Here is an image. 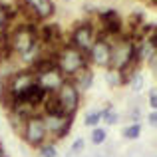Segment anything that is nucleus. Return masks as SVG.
I'll return each instance as SVG.
<instances>
[{
	"label": "nucleus",
	"instance_id": "f257e3e1",
	"mask_svg": "<svg viewBox=\"0 0 157 157\" xmlns=\"http://www.w3.org/2000/svg\"><path fill=\"white\" fill-rule=\"evenodd\" d=\"M8 42H10L12 52L20 54V56H28L38 46V28L32 24H22L12 34H8Z\"/></svg>",
	"mask_w": 157,
	"mask_h": 157
},
{
	"label": "nucleus",
	"instance_id": "f03ea898",
	"mask_svg": "<svg viewBox=\"0 0 157 157\" xmlns=\"http://www.w3.org/2000/svg\"><path fill=\"white\" fill-rule=\"evenodd\" d=\"M88 62L90 58H86L84 52L76 50L74 46H66L62 52H58V58H56V64H58V70L62 72V76H70L74 78L78 72L88 68Z\"/></svg>",
	"mask_w": 157,
	"mask_h": 157
},
{
	"label": "nucleus",
	"instance_id": "7ed1b4c3",
	"mask_svg": "<svg viewBox=\"0 0 157 157\" xmlns=\"http://www.w3.org/2000/svg\"><path fill=\"white\" fill-rule=\"evenodd\" d=\"M133 58V40L131 36L119 34V40L115 44H111V56H109V70H121L123 66H127Z\"/></svg>",
	"mask_w": 157,
	"mask_h": 157
},
{
	"label": "nucleus",
	"instance_id": "20e7f679",
	"mask_svg": "<svg viewBox=\"0 0 157 157\" xmlns=\"http://www.w3.org/2000/svg\"><path fill=\"white\" fill-rule=\"evenodd\" d=\"M22 135L30 145L34 147H40L44 145V139H46V127H44V119L40 115H32L24 121V129H22Z\"/></svg>",
	"mask_w": 157,
	"mask_h": 157
},
{
	"label": "nucleus",
	"instance_id": "39448f33",
	"mask_svg": "<svg viewBox=\"0 0 157 157\" xmlns=\"http://www.w3.org/2000/svg\"><path fill=\"white\" fill-rule=\"evenodd\" d=\"M56 98H58V101H60L64 113L74 117L78 105H80V92L74 88L72 82H64V86H62V88L56 92Z\"/></svg>",
	"mask_w": 157,
	"mask_h": 157
},
{
	"label": "nucleus",
	"instance_id": "423d86ee",
	"mask_svg": "<svg viewBox=\"0 0 157 157\" xmlns=\"http://www.w3.org/2000/svg\"><path fill=\"white\" fill-rule=\"evenodd\" d=\"M22 12L32 16L34 20H46L54 14L52 0H20Z\"/></svg>",
	"mask_w": 157,
	"mask_h": 157
},
{
	"label": "nucleus",
	"instance_id": "0eeeda50",
	"mask_svg": "<svg viewBox=\"0 0 157 157\" xmlns=\"http://www.w3.org/2000/svg\"><path fill=\"white\" fill-rule=\"evenodd\" d=\"M92 44H94V28H92V24L90 22L78 24V26L74 28V32H72V46L76 48V50L88 54L90 48H92Z\"/></svg>",
	"mask_w": 157,
	"mask_h": 157
},
{
	"label": "nucleus",
	"instance_id": "6e6552de",
	"mask_svg": "<svg viewBox=\"0 0 157 157\" xmlns=\"http://www.w3.org/2000/svg\"><path fill=\"white\" fill-rule=\"evenodd\" d=\"M44 119V127H46V133L56 135L58 139L66 137L72 127V115H46Z\"/></svg>",
	"mask_w": 157,
	"mask_h": 157
},
{
	"label": "nucleus",
	"instance_id": "1a4fd4ad",
	"mask_svg": "<svg viewBox=\"0 0 157 157\" xmlns=\"http://www.w3.org/2000/svg\"><path fill=\"white\" fill-rule=\"evenodd\" d=\"M64 82H68V80L62 76V72L58 68L56 70H50V72H46V74L36 76V84H38L46 94H56L58 90L64 86Z\"/></svg>",
	"mask_w": 157,
	"mask_h": 157
},
{
	"label": "nucleus",
	"instance_id": "9d476101",
	"mask_svg": "<svg viewBox=\"0 0 157 157\" xmlns=\"http://www.w3.org/2000/svg\"><path fill=\"white\" fill-rule=\"evenodd\" d=\"M88 56H90V60H92L94 64H98V66H109L111 44L107 42L105 38H101V36H100L98 40H94V44H92V48H90Z\"/></svg>",
	"mask_w": 157,
	"mask_h": 157
},
{
	"label": "nucleus",
	"instance_id": "9b49d317",
	"mask_svg": "<svg viewBox=\"0 0 157 157\" xmlns=\"http://www.w3.org/2000/svg\"><path fill=\"white\" fill-rule=\"evenodd\" d=\"M101 24H104V32L107 36H119L123 30V22L119 18V14L115 10H105L100 14Z\"/></svg>",
	"mask_w": 157,
	"mask_h": 157
},
{
	"label": "nucleus",
	"instance_id": "f8f14e48",
	"mask_svg": "<svg viewBox=\"0 0 157 157\" xmlns=\"http://www.w3.org/2000/svg\"><path fill=\"white\" fill-rule=\"evenodd\" d=\"M72 84H74V88L80 92V90H88L90 86L94 84V74L90 72V68H86V70H82V72H78L76 76L72 78Z\"/></svg>",
	"mask_w": 157,
	"mask_h": 157
},
{
	"label": "nucleus",
	"instance_id": "ddd939ff",
	"mask_svg": "<svg viewBox=\"0 0 157 157\" xmlns=\"http://www.w3.org/2000/svg\"><path fill=\"white\" fill-rule=\"evenodd\" d=\"M42 105H44L46 115H66L64 109H62V105H60V101H58V98H56V94H48Z\"/></svg>",
	"mask_w": 157,
	"mask_h": 157
},
{
	"label": "nucleus",
	"instance_id": "4468645a",
	"mask_svg": "<svg viewBox=\"0 0 157 157\" xmlns=\"http://www.w3.org/2000/svg\"><path fill=\"white\" fill-rule=\"evenodd\" d=\"M100 115L104 117V121H107V123H109V125H115V123L119 121V115L111 111V104H107V107H105L104 111H101Z\"/></svg>",
	"mask_w": 157,
	"mask_h": 157
},
{
	"label": "nucleus",
	"instance_id": "2eb2a0df",
	"mask_svg": "<svg viewBox=\"0 0 157 157\" xmlns=\"http://www.w3.org/2000/svg\"><path fill=\"white\" fill-rule=\"evenodd\" d=\"M139 133H141V125H139V123H133V125H129L123 131V137L125 139H137Z\"/></svg>",
	"mask_w": 157,
	"mask_h": 157
},
{
	"label": "nucleus",
	"instance_id": "dca6fc26",
	"mask_svg": "<svg viewBox=\"0 0 157 157\" xmlns=\"http://www.w3.org/2000/svg\"><path fill=\"white\" fill-rule=\"evenodd\" d=\"M105 137H107L105 129H101V127H98V129H94V133H92V141L96 143V145H100V143H104V141H105Z\"/></svg>",
	"mask_w": 157,
	"mask_h": 157
},
{
	"label": "nucleus",
	"instance_id": "f3484780",
	"mask_svg": "<svg viewBox=\"0 0 157 157\" xmlns=\"http://www.w3.org/2000/svg\"><path fill=\"white\" fill-rule=\"evenodd\" d=\"M100 119H101L100 111H92V113H88V115H86V125H90V127H96L98 123H100Z\"/></svg>",
	"mask_w": 157,
	"mask_h": 157
},
{
	"label": "nucleus",
	"instance_id": "a211bd4d",
	"mask_svg": "<svg viewBox=\"0 0 157 157\" xmlns=\"http://www.w3.org/2000/svg\"><path fill=\"white\" fill-rule=\"evenodd\" d=\"M129 82H131L133 92H139V90H141V86H143V76H141V74H133V76L129 78Z\"/></svg>",
	"mask_w": 157,
	"mask_h": 157
},
{
	"label": "nucleus",
	"instance_id": "6ab92c4d",
	"mask_svg": "<svg viewBox=\"0 0 157 157\" xmlns=\"http://www.w3.org/2000/svg\"><path fill=\"white\" fill-rule=\"evenodd\" d=\"M40 155L42 157H58V151L54 145H40Z\"/></svg>",
	"mask_w": 157,
	"mask_h": 157
},
{
	"label": "nucleus",
	"instance_id": "aec40b11",
	"mask_svg": "<svg viewBox=\"0 0 157 157\" xmlns=\"http://www.w3.org/2000/svg\"><path fill=\"white\" fill-rule=\"evenodd\" d=\"M105 78H107V82H109L111 86H119V74H117V70H109V72L105 74Z\"/></svg>",
	"mask_w": 157,
	"mask_h": 157
},
{
	"label": "nucleus",
	"instance_id": "412c9836",
	"mask_svg": "<svg viewBox=\"0 0 157 157\" xmlns=\"http://www.w3.org/2000/svg\"><path fill=\"white\" fill-rule=\"evenodd\" d=\"M82 149H84V139H76L72 145V153H80Z\"/></svg>",
	"mask_w": 157,
	"mask_h": 157
},
{
	"label": "nucleus",
	"instance_id": "4be33fe9",
	"mask_svg": "<svg viewBox=\"0 0 157 157\" xmlns=\"http://www.w3.org/2000/svg\"><path fill=\"white\" fill-rule=\"evenodd\" d=\"M149 105H151V109L155 111V107H157V94H155V90L149 92Z\"/></svg>",
	"mask_w": 157,
	"mask_h": 157
},
{
	"label": "nucleus",
	"instance_id": "5701e85b",
	"mask_svg": "<svg viewBox=\"0 0 157 157\" xmlns=\"http://www.w3.org/2000/svg\"><path fill=\"white\" fill-rule=\"evenodd\" d=\"M149 123H151V125H155V123H157V113H155V111H151V113H149Z\"/></svg>",
	"mask_w": 157,
	"mask_h": 157
},
{
	"label": "nucleus",
	"instance_id": "b1692460",
	"mask_svg": "<svg viewBox=\"0 0 157 157\" xmlns=\"http://www.w3.org/2000/svg\"><path fill=\"white\" fill-rule=\"evenodd\" d=\"M155 58H157V56H155V52H153V54L149 56V64H151V68H153V70H155Z\"/></svg>",
	"mask_w": 157,
	"mask_h": 157
},
{
	"label": "nucleus",
	"instance_id": "393cba45",
	"mask_svg": "<svg viewBox=\"0 0 157 157\" xmlns=\"http://www.w3.org/2000/svg\"><path fill=\"white\" fill-rule=\"evenodd\" d=\"M0 157H6V155H4V147L2 145H0Z\"/></svg>",
	"mask_w": 157,
	"mask_h": 157
},
{
	"label": "nucleus",
	"instance_id": "a878e982",
	"mask_svg": "<svg viewBox=\"0 0 157 157\" xmlns=\"http://www.w3.org/2000/svg\"><path fill=\"white\" fill-rule=\"evenodd\" d=\"M2 88H4V80L0 78V92H2Z\"/></svg>",
	"mask_w": 157,
	"mask_h": 157
}]
</instances>
